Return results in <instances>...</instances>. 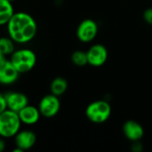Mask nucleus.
<instances>
[{
    "label": "nucleus",
    "instance_id": "obj_3",
    "mask_svg": "<svg viewBox=\"0 0 152 152\" xmlns=\"http://www.w3.org/2000/svg\"><path fill=\"white\" fill-rule=\"evenodd\" d=\"M20 119L17 112L5 110L0 113V136L12 138L20 130Z\"/></svg>",
    "mask_w": 152,
    "mask_h": 152
},
{
    "label": "nucleus",
    "instance_id": "obj_6",
    "mask_svg": "<svg viewBox=\"0 0 152 152\" xmlns=\"http://www.w3.org/2000/svg\"><path fill=\"white\" fill-rule=\"evenodd\" d=\"M99 31L98 24L92 19L82 20L77 28V37L83 43L92 42L97 36Z\"/></svg>",
    "mask_w": 152,
    "mask_h": 152
},
{
    "label": "nucleus",
    "instance_id": "obj_19",
    "mask_svg": "<svg viewBox=\"0 0 152 152\" xmlns=\"http://www.w3.org/2000/svg\"><path fill=\"white\" fill-rule=\"evenodd\" d=\"M132 151L134 152H141L142 151V145L140 142V141H137V142H133Z\"/></svg>",
    "mask_w": 152,
    "mask_h": 152
},
{
    "label": "nucleus",
    "instance_id": "obj_13",
    "mask_svg": "<svg viewBox=\"0 0 152 152\" xmlns=\"http://www.w3.org/2000/svg\"><path fill=\"white\" fill-rule=\"evenodd\" d=\"M14 13L13 5L9 0H0V26L6 25Z\"/></svg>",
    "mask_w": 152,
    "mask_h": 152
},
{
    "label": "nucleus",
    "instance_id": "obj_21",
    "mask_svg": "<svg viewBox=\"0 0 152 152\" xmlns=\"http://www.w3.org/2000/svg\"><path fill=\"white\" fill-rule=\"evenodd\" d=\"M4 59H5V56H4V55L3 54V53L0 51V62H1Z\"/></svg>",
    "mask_w": 152,
    "mask_h": 152
},
{
    "label": "nucleus",
    "instance_id": "obj_8",
    "mask_svg": "<svg viewBox=\"0 0 152 152\" xmlns=\"http://www.w3.org/2000/svg\"><path fill=\"white\" fill-rule=\"evenodd\" d=\"M20 72L16 69L10 60L4 59L0 62V84L12 85L19 78Z\"/></svg>",
    "mask_w": 152,
    "mask_h": 152
},
{
    "label": "nucleus",
    "instance_id": "obj_4",
    "mask_svg": "<svg viewBox=\"0 0 152 152\" xmlns=\"http://www.w3.org/2000/svg\"><path fill=\"white\" fill-rule=\"evenodd\" d=\"M111 115V106L104 100H98L91 102L86 109V118L94 124L106 122Z\"/></svg>",
    "mask_w": 152,
    "mask_h": 152
},
{
    "label": "nucleus",
    "instance_id": "obj_16",
    "mask_svg": "<svg viewBox=\"0 0 152 152\" xmlns=\"http://www.w3.org/2000/svg\"><path fill=\"white\" fill-rule=\"evenodd\" d=\"M71 61L77 67H84L88 64L87 53L82 50H77L71 54Z\"/></svg>",
    "mask_w": 152,
    "mask_h": 152
},
{
    "label": "nucleus",
    "instance_id": "obj_11",
    "mask_svg": "<svg viewBox=\"0 0 152 152\" xmlns=\"http://www.w3.org/2000/svg\"><path fill=\"white\" fill-rule=\"evenodd\" d=\"M123 134L130 142L141 141L144 135V129L142 126L135 120H127L123 125Z\"/></svg>",
    "mask_w": 152,
    "mask_h": 152
},
{
    "label": "nucleus",
    "instance_id": "obj_9",
    "mask_svg": "<svg viewBox=\"0 0 152 152\" xmlns=\"http://www.w3.org/2000/svg\"><path fill=\"white\" fill-rule=\"evenodd\" d=\"M37 142V135L31 130H20L14 136L15 147L20 151H28L34 147Z\"/></svg>",
    "mask_w": 152,
    "mask_h": 152
},
{
    "label": "nucleus",
    "instance_id": "obj_1",
    "mask_svg": "<svg viewBox=\"0 0 152 152\" xmlns=\"http://www.w3.org/2000/svg\"><path fill=\"white\" fill-rule=\"evenodd\" d=\"M8 36L17 44H27L33 40L37 32L35 19L24 12H14L8 23Z\"/></svg>",
    "mask_w": 152,
    "mask_h": 152
},
{
    "label": "nucleus",
    "instance_id": "obj_12",
    "mask_svg": "<svg viewBox=\"0 0 152 152\" xmlns=\"http://www.w3.org/2000/svg\"><path fill=\"white\" fill-rule=\"evenodd\" d=\"M18 115L20 119L21 124H24L27 126H32V125L37 124L41 116L38 107L37 108L29 104H28L23 109H21L18 112Z\"/></svg>",
    "mask_w": 152,
    "mask_h": 152
},
{
    "label": "nucleus",
    "instance_id": "obj_20",
    "mask_svg": "<svg viewBox=\"0 0 152 152\" xmlns=\"http://www.w3.org/2000/svg\"><path fill=\"white\" fill-rule=\"evenodd\" d=\"M5 147H6L5 142L4 140V138L0 136V152L4 151L5 150Z\"/></svg>",
    "mask_w": 152,
    "mask_h": 152
},
{
    "label": "nucleus",
    "instance_id": "obj_17",
    "mask_svg": "<svg viewBox=\"0 0 152 152\" xmlns=\"http://www.w3.org/2000/svg\"><path fill=\"white\" fill-rule=\"evenodd\" d=\"M143 19L144 20L149 24L152 26V7H149L147 9H145V11L143 12Z\"/></svg>",
    "mask_w": 152,
    "mask_h": 152
},
{
    "label": "nucleus",
    "instance_id": "obj_2",
    "mask_svg": "<svg viewBox=\"0 0 152 152\" xmlns=\"http://www.w3.org/2000/svg\"><path fill=\"white\" fill-rule=\"evenodd\" d=\"M11 62L20 72V74L30 71L37 63L36 53L28 48H21L15 50L11 54Z\"/></svg>",
    "mask_w": 152,
    "mask_h": 152
},
{
    "label": "nucleus",
    "instance_id": "obj_10",
    "mask_svg": "<svg viewBox=\"0 0 152 152\" xmlns=\"http://www.w3.org/2000/svg\"><path fill=\"white\" fill-rule=\"evenodd\" d=\"M7 109L14 112H19L28 104V98L26 94L20 92H9L4 94Z\"/></svg>",
    "mask_w": 152,
    "mask_h": 152
},
{
    "label": "nucleus",
    "instance_id": "obj_15",
    "mask_svg": "<svg viewBox=\"0 0 152 152\" xmlns=\"http://www.w3.org/2000/svg\"><path fill=\"white\" fill-rule=\"evenodd\" d=\"M15 42L8 36L0 37V51L4 56L11 55L15 51Z\"/></svg>",
    "mask_w": 152,
    "mask_h": 152
},
{
    "label": "nucleus",
    "instance_id": "obj_18",
    "mask_svg": "<svg viewBox=\"0 0 152 152\" xmlns=\"http://www.w3.org/2000/svg\"><path fill=\"white\" fill-rule=\"evenodd\" d=\"M7 110V104H6V100L5 96L3 94H0V113Z\"/></svg>",
    "mask_w": 152,
    "mask_h": 152
},
{
    "label": "nucleus",
    "instance_id": "obj_7",
    "mask_svg": "<svg viewBox=\"0 0 152 152\" xmlns=\"http://www.w3.org/2000/svg\"><path fill=\"white\" fill-rule=\"evenodd\" d=\"M88 64L93 67H101L108 60L109 53L107 48L102 44H95L92 45L87 51Z\"/></svg>",
    "mask_w": 152,
    "mask_h": 152
},
{
    "label": "nucleus",
    "instance_id": "obj_14",
    "mask_svg": "<svg viewBox=\"0 0 152 152\" xmlns=\"http://www.w3.org/2000/svg\"><path fill=\"white\" fill-rule=\"evenodd\" d=\"M68 89V82L65 78L61 77H55L50 86V90H51V94L60 97L61 95H62L63 94H65V92Z\"/></svg>",
    "mask_w": 152,
    "mask_h": 152
},
{
    "label": "nucleus",
    "instance_id": "obj_22",
    "mask_svg": "<svg viewBox=\"0 0 152 152\" xmlns=\"http://www.w3.org/2000/svg\"><path fill=\"white\" fill-rule=\"evenodd\" d=\"M9 1H11V2H12V1H14V0H9Z\"/></svg>",
    "mask_w": 152,
    "mask_h": 152
},
{
    "label": "nucleus",
    "instance_id": "obj_5",
    "mask_svg": "<svg viewBox=\"0 0 152 152\" xmlns=\"http://www.w3.org/2000/svg\"><path fill=\"white\" fill-rule=\"evenodd\" d=\"M61 109V102L58 96L50 94L45 95L39 102L38 110L41 116L51 118L55 117Z\"/></svg>",
    "mask_w": 152,
    "mask_h": 152
}]
</instances>
